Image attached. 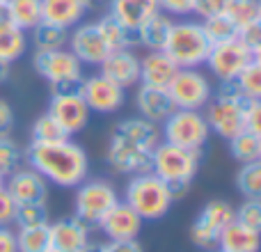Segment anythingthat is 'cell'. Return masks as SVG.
Here are the masks:
<instances>
[{"label":"cell","instance_id":"6da1fadb","mask_svg":"<svg viewBox=\"0 0 261 252\" xmlns=\"http://www.w3.org/2000/svg\"><path fill=\"white\" fill-rule=\"evenodd\" d=\"M23 154L32 170L60 188H76L87 177V154L71 140L30 142Z\"/></svg>","mask_w":261,"mask_h":252},{"label":"cell","instance_id":"7a4b0ae2","mask_svg":"<svg viewBox=\"0 0 261 252\" xmlns=\"http://www.w3.org/2000/svg\"><path fill=\"white\" fill-rule=\"evenodd\" d=\"M126 204L142 220H158L172 207V195L167 184L153 172L135 174L126 186Z\"/></svg>","mask_w":261,"mask_h":252},{"label":"cell","instance_id":"3957f363","mask_svg":"<svg viewBox=\"0 0 261 252\" xmlns=\"http://www.w3.org/2000/svg\"><path fill=\"white\" fill-rule=\"evenodd\" d=\"M211 51V41L206 39L199 23H174L167 37L165 53L179 64V69H197L206 62V55Z\"/></svg>","mask_w":261,"mask_h":252},{"label":"cell","instance_id":"277c9868","mask_svg":"<svg viewBox=\"0 0 261 252\" xmlns=\"http://www.w3.org/2000/svg\"><path fill=\"white\" fill-rule=\"evenodd\" d=\"M202 152L176 147L172 142H158L153 149L151 172L163 181H193L199 167Z\"/></svg>","mask_w":261,"mask_h":252},{"label":"cell","instance_id":"5b68a950","mask_svg":"<svg viewBox=\"0 0 261 252\" xmlns=\"http://www.w3.org/2000/svg\"><path fill=\"white\" fill-rule=\"evenodd\" d=\"M208 122L199 110H184L176 108L170 117L165 119V142H172L176 147L184 149H195V152H202L204 142L208 140Z\"/></svg>","mask_w":261,"mask_h":252},{"label":"cell","instance_id":"8992f818","mask_svg":"<svg viewBox=\"0 0 261 252\" xmlns=\"http://www.w3.org/2000/svg\"><path fill=\"white\" fill-rule=\"evenodd\" d=\"M117 202V190L108 181H87L76 193V218L87 227H96Z\"/></svg>","mask_w":261,"mask_h":252},{"label":"cell","instance_id":"52a82bcc","mask_svg":"<svg viewBox=\"0 0 261 252\" xmlns=\"http://www.w3.org/2000/svg\"><path fill=\"white\" fill-rule=\"evenodd\" d=\"M236 218V211L231 209L229 202L225 199H211L206 207L202 209V213L197 216V220L190 227V239L195 245L204 250H211L213 245H218V236L220 232L229 225Z\"/></svg>","mask_w":261,"mask_h":252},{"label":"cell","instance_id":"ba28073f","mask_svg":"<svg viewBox=\"0 0 261 252\" xmlns=\"http://www.w3.org/2000/svg\"><path fill=\"white\" fill-rule=\"evenodd\" d=\"M167 90L174 106L184 110H202L211 101V85L197 69H179Z\"/></svg>","mask_w":261,"mask_h":252},{"label":"cell","instance_id":"9c48e42d","mask_svg":"<svg viewBox=\"0 0 261 252\" xmlns=\"http://www.w3.org/2000/svg\"><path fill=\"white\" fill-rule=\"evenodd\" d=\"M252 62V51L243 46L239 39L225 41V44H213L206 55V64L211 73L220 81H229V78H239L248 64Z\"/></svg>","mask_w":261,"mask_h":252},{"label":"cell","instance_id":"30bf717a","mask_svg":"<svg viewBox=\"0 0 261 252\" xmlns=\"http://www.w3.org/2000/svg\"><path fill=\"white\" fill-rule=\"evenodd\" d=\"M83 101L87 104L90 113H115L124 106V87L113 83L106 76H90L83 81Z\"/></svg>","mask_w":261,"mask_h":252},{"label":"cell","instance_id":"8fae6325","mask_svg":"<svg viewBox=\"0 0 261 252\" xmlns=\"http://www.w3.org/2000/svg\"><path fill=\"white\" fill-rule=\"evenodd\" d=\"M245 108L248 106H241V104H234V101H225L216 96L208 104V110L204 117L208 122V129L216 131L220 138L231 140L245 131Z\"/></svg>","mask_w":261,"mask_h":252},{"label":"cell","instance_id":"7c38bea8","mask_svg":"<svg viewBox=\"0 0 261 252\" xmlns=\"http://www.w3.org/2000/svg\"><path fill=\"white\" fill-rule=\"evenodd\" d=\"M32 64H35L37 73H39L41 78H46L48 83L64 81V78H78L81 76V69H83L81 60H78L71 51H64V48L37 51Z\"/></svg>","mask_w":261,"mask_h":252},{"label":"cell","instance_id":"4fadbf2b","mask_svg":"<svg viewBox=\"0 0 261 252\" xmlns=\"http://www.w3.org/2000/svg\"><path fill=\"white\" fill-rule=\"evenodd\" d=\"M108 163L113 170L117 172H126V174H144L151 172V163H153V152L140 149L135 144L126 142L122 138L110 140L108 147Z\"/></svg>","mask_w":261,"mask_h":252},{"label":"cell","instance_id":"5bb4252c","mask_svg":"<svg viewBox=\"0 0 261 252\" xmlns=\"http://www.w3.org/2000/svg\"><path fill=\"white\" fill-rule=\"evenodd\" d=\"M5 190L12 195L16 204L46 202L48 199V181L32 167H28V170L18 167L16 172H12L5 179Z\"/></svg>","mask_w":261,"mask_h":252},{"label":"cell","instance_id":"9a60e30c","mask_svg":"<svg viewBox=\"0 0 261 252\" xmlns=\"http://www.w3.org/2000/svg\"><path fill=\"white\" fill-rule=\"evenodd\" d=\"M69 44H71V53L85 64H101L110 53V46L106 44L96 23H85L76 28L69 37Z\"/></svg>","mask_w":261,"mask_h":252},{"label":"cell","instance_id":"2e32d148","mask_svg":"<svg viewBox=\"0 0 261 252\" xmlns=\"http://www.w3.org/2000/svg\"><path fill=\"white\" fill-rule=\"evenodd\" d=\"M96 227H101L110 241H128L138 239L140 230H142V218L128 207L126 202H117Z\"/></svg>","mask_w":261,"mask_h":252},{"label":"cell","instance_id":"e0dca14e","mask_svg":"<svg viewBox=\"0 0 261 252\" xmlns=\"http://www.w3.org/2000/svg\"><path fill=\"white\" fill-rule=\"evenodd\" d=\"M48 115H53L62 129L67 131L69 135L78 133L87 126V119H90V108L83 101L81 94H71V96H50L48 104Z\"/></svg>","mask_w":261,"mask_h":252},{"label":"cell","instance_id":"ac0fdd59","mask_svg":"<svg viewBox=\"0 0 261 252\" xmlns=\"http://www.w3.org/2000/svg\"><path fill=\"white\" fill-rule=\"evenodd\" d=\"M135 106H138L140 115L153 124L165 122L176 110L174 101L170 96V90L167 87H153V85H140L138 96H135Z\"/></svg>","mask_w":261,"mask_h":252},{"label":"cell","instance_id":"d6986e66","mask_svg":"<svg viewBox=\"0 0 261 252\" xmlns=\"http://www.w3.org/2000/svg\"><path fill=\"white\" fill-rule=\"evenodd\" d=\"M101 76L110 78L119 87H130L140 81V60L128 48L110 51L106 60L101 62Z\"/></svg>","mask_w":261,"mask_h":252},{"label":"cell","instance_id":"ffe728a7","mask_svg":"<svg viewBox=\"0 0 261 252\" xmlns=\"http://www.w3.org/2000/svg\"><path fill=\"white\" fill-rule=\"evenodd\" d=\"M50 230V248L60 252H81L90 241V227L76 216L67 220H58L55 225H48Z\"/></svg>","mask_w":261,"mask_h":252},{"label":"cell","instance_id":"44dd1931","mask_svg":"<svg viewBox=\"0 0 261 252\" xmlns=\"http://www.w3.org/2000/svg\"><path fill=\"white\" fill-rule=\"evenodd\" d=\"M179 71V64L165 53V51H149L140 60V81L142 85L153 87H167L172 78Z\"/></svg>","mask_w":261,"mask_h":252},{"label":"cell","instance_id":"7402d4cb","mask_svg":"<svg viewBox=\"0 0 261 252\" xmlns=\"http://www.w3.org/2000/svg\"><path fill=\"white\" fill-rule=\"evenodd\" d=\"M158 12V0H110V16L133 32Z\"/></svg>","mask_w":261,"mask_h":252},{"label":"cell","instance_id":"603a6c76","mask_svg":"<svg viewBox=\"0 0 261 252\" xmlns=\"http://www.w3.org/2000/svg\"><path fill=\"white\" fill-rule=\"evenodd\" d=\"M218 248H220V252H259L261 234L234 218L218 236Z\"/></svg>","mask_w":261,"mask_h":252},{"label":"cell","instance_id":"cb8c5ba5","mask_svg":"<svg viewBox=\"0 0 261 252\" xmlns=\"http://www.w3.org/2000/svg\"><path fill=\"white\" fill-rule=\"evenodd\" d=\"M115 138H122L126 140V142L135 144V147L140 149H147V152H153L156 149V144L161 142V133H158L156 124L149 122V119H124L122 124L115 126Z\"/></svg>","mask_w":261,"mask_h":252},{"label":"cell","instance_id":"d4e9b609","mask_svg":"<svg viewBox=\"0 0 261 252\" xmlns=\"http://www.w3.org/2000/svg\"><path fill=\"white\" fill-rule=\"evenodd\" d=\"M85 5L81 0H41V21L60 28H71L85 14Z\"/></svg>","mask_w":261,"mask_h":252},{"label":"cell","instance_id":"484cf974","mask_svg":"<svg viewBox=\"0 0 261 252\" xmlns=\"http://www.w3.org/2000/svg\"><path fill=\"white\" fill-rule=\"evenodd\" d=\"M172 26H174L172 18L167 16V14L158 12V14H153L147 23H142L135 35H138L140 44L147 46L149 51H165V44H167V37H170V32H172Z\"/></svg>","mask_w":261,"mask_h":252},{"label":"cell","instance_id":"4316f807","mask_svg":"<svg viewBox=\"0 0 261 252\" xmlns=\"http://www.w3.org/2000/svg\"><path fill=\"white\" fill-rule=\"evenodd\" d=\"M199 26H202L206 39L211 41V46L213 44H225V41H231V39H239V26H236L225 12L206 16Z\"/></svg>","mask_w":261,"mask_h":252},{"label":"cell","instance_id":"83f0119b","mask_svg":"<svg viewBox=\"0 0 261 252\" xmlns=\"http://www.w3.org/2000/svg\"><path fill=\"white\" fill-rule=\"evenodd\" d=\"M99 30L101 35H103L106 44L110 46V51H122V48H130V46L135 44V39H138V35H135L133 30H128L126 26H122V23L117 21V18H113L108 14V16H103L99 23Z\"/></svg>","mask_w":261,"mask_h":252},{"label":"cell","instance_id":"f1b7e54d","mask_svg":"<svg viewBox=\"0 0 261 252\" xmlns=\"http://www.w3.org/2000/svg\"><path fill=\"white\" fill-rule=\"evenodd\" d=\"M12 23L21 30H32L41 23V0H7Z\"/></svg>","mask_w":261,"mask_h":252},{"label":"cell","instance_id":"f546056e","mask_svg":"<svg viewBox=\"0 0 261 252\" xmlns=\"http://www.w3.org/2000/svg\"><path fill=\"white\" fill-rule=\"evenodd\" d=\"M64 41H69V32L67 28L53 26V23H37L32 28V44L37 51H58L64 48Z\"/></svg>","mask_w":261,"mask_h":252},{"label":"cell","instance_id":"4dcf8cb0","mask_svg":"<svg viewBox=\"0 0 261 252\" xmlns=\"http://www.w3.org/2000/svg\"><path fill=\"white\" fill-rule=\"evenodd\" d=\"M16 248L18 252H46L50 248L48 222L46 225H35V227H18Z\"/></svg>","mask_w":261,"mask_h":252},{"label":"cell","instance_id":"1f68e13d","mask_svg":"<svg viewBox=\"0 0 261 252\" xmlns=\"http://www.w3.org/2000/svg\"><path fill=\"white\" fill-rule=\"evenodd\" d=\"M229 147L239 163H252V161H259L261 156V138L248 129L243 133H239L236 138H231Z\"/></svg>","mask_w":261,"mask_h":252},{"label":"cell","instance_id":"d6a6232c","mask_svg":"<svg viewBox=\"0 0 261 252\" xmlns=\"http://www.w3.org/2000/svg\"><path fill=\"white\" fill-rule=\"evenodd\" d=\"M25 46H28L25 30H21V28L12 26L0 32V60L3 62L12 64L14 60H18L25 53Z\"/></svg>","mask_w":261,"mask_h":252},{"label":"cell","instance_id":"836d02e7","mask_svg":"<svg viewBox=\"0 0 261 252\" xmlns=\"http://www.w3.org/2000/svg\"><path fill=\"white\" fill-rule=\"evenodd\" d=\"M62 140H69V133L53 115L46 113L32 124V142H62Z\"/></svg>","mask_w":261,"mask_h":252},{"label":"cell","instance_id":"e575fe53","mask_svg":"<svg viewBox=\"0 0 261 252\" xmlns=\"http://www.w3.org/2000/svg\"><path fill=\"white\" fill-rule=\"evenodd\" d=\"M236 186L245 197H261V161L243 163L236 174Z\"/></svg>","mask_w":261,"mask_h":252},{"label":"cell","instance_id":"d590c367","mask_svg":"<svg viewBox=\"0 0 261 252\" xmlns=\"http://www.w3.org/2000/svg\"><path fill=\"white\" fill-rule=\"evenodd\" d=\"M23 158H25L23 149L18 147V144L14 142L9 135L0 138V177H5V179H7L12 172H16L18 167H21Z\"/></svg>","mask_w":261,"mask_h":252},{"label":"cell","instance_id":"8d00e7d4","mask_svg":"<svg viewBox=\"0 0 261 252\" xmlns=\"http://www.w3.org/2000/svg\"><path fill=\"white\" fill-rule=\"evenodd\" d=\"M14 222H16L18 227L46 225V222H48V209H46V202H25V204H16Z\"/></svg>","mask_w":261,"mask_h":252},{"label":"cell","instance_id":"74e56055","mask_svg":"<svg viewBox=\"0 0 261 252\" xmlns=\"http://www.w3.org/2000/svg\"><path fill=\"white\" fill-rule=\"evenodd\" d=\"M225 14L236 23L239 28L248 26L250 21H254L259 14V0H229Z\"/></svg>","mask_w":261,"mask_h":252},{"label":"cell","instance_id":"f35d334b","mask_svg":"<svg viewBox=\"0 0 261 252\" xmlns=\"http://www.w3.org/2000/svg\"><path fill=\"white\" fill-rule=\"evenodd\" d=\"M239 83L250 101H259L261 99V64L250 62L248 67L239 73Z\"/></svg>","mask_w":261,"mask_h":252},{"label":"cell","instance_id":"ab89813d","mask_svg":"<svg viewBox=\"0 0 261 252\" xmlns=\"http://www.w3.org/2000/svg\"><path fill=\"white\" fill-rule=\"evenodd\" d=\"M236 220L261 234V197H248L236 211Z\"/></svg>","mask_w":261,"mask_h":252},{"label":"cell","instance_id":"60d3db41","mask_svg":"<svg viewBox=\"0 0 261 252\" xmlns=\"http://www.w3.org/2000/svg\"><path fill=\"white\" fill-rule=\"evenodd\" d=\"M218 99L234 101V104H241V106H248L250 104V99H248V94L243 92V87H241L239 78L220 81V87H218Z\"/></svg>","mask_w":261,"mask_h":252},{"label":"cell","instance_id":"b9f144b4","mask_svg":"<svg viewBox=\"0 0 261 252\" xmlns=\"http://www.w3.org/2000/svg\"><path fill=\"white\" fill-rule=\"evenodd\" d=\"M239 41L243 46H248L252 53L259 48V46H261V21H259V18L250 21L248 26L239 28Z\"/></svg>","mask_w":261,"mask_h":252},{"label":"cell","instance_id":"7bdbcfd3","mask_svg":"<svg viewBox=\"0 0 261 252\" xmlns=\"http://www.w3.org/2000/svg\"><path fill=\"white\" fill-rule=\"evenodd\" d=\"M83 92V78H64V81L50 83V96H71Z\"/></svg>","mask_w":261,"mask_h":252},{"label":"cell","instance_id":"ee69618b","mask_svg":"<svg viewBox=\"0 0 261 252\" xmlns=\"http://www.w3.org/2000/svg\"><path fill=\"white\" fill-rule=\"evenodd\" d=\"M229 5V0H193V14H199L202 18L222 14Z\"/></svg>","mask_w":261,"mask_h":252},{"label":"cell","instance_id":"f6af8a7d","mask_svg":"<svg viewBox=\"0 0 261 252\" xmlns=\"http://www.w3.org/2000/svg\"><path fill=\"white\" fill-rule=\"evenodd\" d=\"M158 7L167 16H188L193 14V0H158Z\"/></svg>","mask_w":261,"mask_h":252},{"label":"cell","instance_id":"bcb514c9","mask_svg":"<svg viewBox=\"0 0 261 252\" xmlns=\"http://www.w3.org/2000/svg\"><path fill=\"white\" fill-rule=\"evenodd\" d=\"M14 213H16V202L5 188H0V227H7L14 222Z\"/></svg>","mask_w":261,"mask_h":252},{"label":"cell","instance_id":"7dc6e473","mask_svg":"<svg viewBox=\"0 0 261 252\" xmlns=\"http://www.w3.org/2000/svg\"><path fill=\"white\" fill-rule=\"evenodd\" d=\"M245 129L261 138V99L250 101L248 108H245Z\"/></svg>","mask_w":261,"mask_h":252},{"label":"cell","instance_id":"c3c4849f","mask_svg":"<svg viewBox=\"0 0 261 252\" xmlns=\"http://www.w3.org/2000/svg\"><path fill=\"white\" fill-rule=\"evenodd\" d=\"M12 126H14V110H12V106H9L7 101L0 99V138L9 135Z\"/></svg>","mask_w":261,"mask_h":252},{"label":"cell","instance_id":"681fc988","mask_svg":"<svg viewBox=\"0 0 261 252\" xmlns=\"http://www.w3.org/2000/svg\"><path fill=\"white\" fill-rule=\"evenodd\" d=\"M108 252H142V245L138 243V239H128V241H110L106 243Z\"/></svg>","mask_w":261,"mask_h":252},{"label":"cell","instance_id":"f907efd6","mask_svg":"<svg viewBox=\"0 0 261 252\" xmlns=\"http://www.w3.org/2000/svg\"><path fill=\"white\" fill-rule=\"evenodd\" d=\"M0 252H18L16 234L9 227H0Z\"/></svg>","mask_w":261,"mask_h":252},{"label":"cell","instance_id":"816d5d0a","mask_svg":"<svg viewBox=\"0 0 261 252\" xmlns=\"http://www.w3.org/2000/svg\"><path fill=\"white\" fill-rule=\"evenodd\" d=\"M167 188H170V195H172V202H179L188 195L190 190V181H167Z\"/></svg>","mask_w":261,"mask_h":252},{"label":"cell","instance_id":"f5cc1de1","mask_svg":"<svg viewBox=\"0 0 261 252\" xmlns=\"http://www.w3.org/2000/svg\"><path fill=\"white\" fill-rule=\"evenodd\" d=\"M12 16H9V9H7V3H0V32L12 28Z\"/></svg>","mask_w":261,"mask_h":252},{"label":"cell","instance_id":"db71d44e","mask_svg":"<svg viewBox=\"0 0 261 252\" xmlns=\"http://www.w3.org/2000/svg\"><path fill=\"white\" fill-rule=\"evenodd\" d=\"M81 252H108V248H106V243H92V241H87L85 248Z\"/></svg>","mask_w":261,"mask_h":252},{"label":"cell","instance_id":"11a10c76","mask_svg":"<svg viewBox=\"0 0 261 252\" xmlns=\"http://www.w3.org/2000/svg\"><path fill=\"white\" fill-rule=\"evenodd\" d=\"M7 78H9V62H3V60H0V85H3Z\"/></svg>","mask_w":261,"mask_h":252},{"label":"cell","instance_id":"9f6ffc18","mask_svg":"<svg viewBox=\"0 0 261 252\" xmlns=\"http://www.w3.org/2000/svg\"><path fill=\"white\" fill-rule=\"evenodd\" d=\"M83 5H85V9H94V7H99L103 0H81Z\"/></svg>","mask_w":261,"mask_h":252},{"label":"cell","instance_id":"6f0895ef","mask_svg":"<svg viewBox=\"0 0 261 252\" xmlns=\"http://www.w3.org/2000/svg\"><path fill=\"white\" fill-rule=\"evenodd\" d=\"M252 62L261 64V46H259V48H257V51H254V53H252Z\"/></svg>","mask_w":261,"mask_h":252},{"label":"cell","instance_id":"680465c9","mask_svg":"<svg viewBox=\"0 0 261 252\" xmlns=\"http://www.w3.org/2000/svg\"><path fill=\"white\" fill-rule=\"evenodd\" d=\"M0 188H5V177H0Z\"/></svg>","mask_w":261,"mask_h":252},{"label":"cell","instance_id":"91938a15","mask_svg":"<svg viewBox=\"0 0 261 252\" xmlns=\"http://www.w3.org/2000/svg\"><path fill=\"white\" fill-rule=\"evenodd\" d=\"M257 18L261 21V0H259V14H257Z\"/></svg>","mask_w":261,"mask_h":252},{"label":"cell","instance_id":"94428289","mask_svg":"<svg viewBox=\"0 0 261 252\" xmlns=\"http://www.w3.org/2000/svg\"><path fill=\"white\" fill-rule=\"evenodd\" d=\"M46 252H60V250H55V248H48V250H46Z\"/></svg>","mask_w":261,"mask_h":252},{"label":"cell","instance_id":"6125c7cd","mask_svg":"<svg viewBox=\"0 0 261 252\" xmlns=\"http://www.w3.org/2000/svg\"><path fill=\"white\" fill-rule=\"evenodd\" d=\"M0 3H7V0H0Z\"/></svg>","mask_w":261,"mask_h":252},{"label":"cell","instance_id":"be15d7a7","mask_svg":"<svg viewBox=\"0 0 261 252\" xmlns=\"http://www.w3.org/2000/svg\"><path fill=\"white\" fill-rule=\"evenodd\" d=\"M259 161H261V156H259Z\"/></svg>","mask_w":261,"mask_h":252},{"label":"cell","instance_id":"e7e4bbea","mask_svg":"<svg viewBox=\"0 0 261 252\" xmlns=\"http://www.w3.org/2000/svg\"><path fill=\"white\" fill-rule=\"evenodd\" d=\"M218 252H220V250H218Z\"/></svg>","mask_w":261,"mask_h":252}]
</instances>
